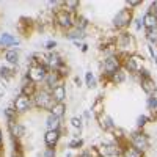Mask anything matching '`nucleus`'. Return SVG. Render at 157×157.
<instances>
[{
	"label": "nucleus",
	"mask_w": 157,
	"mask_h": 157,
	"mask_svg": "<svg viewBox=\"0 0 157 157\" xmlns=\"http://www.w3.org/2000/svg\"><path fill=\"white\" fill-rule=\"evenodd\" d=\"M46 75H47V68L44 64H32L27 71V77L32 83H39V82H44L46 80Z\"/></svg>",
	"instance_id": "obj_1"
},
{
	"label": "nucleus",
	"mask_w": 157,
	"mask_h": 157,
	"mask_svg": "<svg viewBox=\"0 0 157 157\" xmlns=\"http://www.w3.org/2000/svg\"><path fill=\"white\" fill-rule=\"evenodd\" d=\"M35 104L39 109L50 110L55 105V101H54V98H52L49 90H41V91H36L35 93Z\"/></svg>",
	"instance_id": "obj_2"
},
{
	"label": "nucleus",
	"mask_w": 157,
	"mask_h": 157,
	"mask_svg": "<svg viewBox=\"0 0 157 157\" xmlns=\"http://www.w3.org/2000/svg\"><path fill=\"white\" fill-rule=\"evenodd\" d=\"M132 14H130V10H121L118 14L113 17V25L116 29H124L127 24H130Z\"/></svg>",
	"instance_id": "obj_3"
},
{
	"label": "nucleus",
	"mask_w": 157,
	"mask_h": 157,
	"mask_svg": "<svg viewBox=\"0 0 157 157\" xmlns=\"http://www.w3.org/2000/svg\"><path fill=\"white\" fill-rule=\"evenodd\" d=\"M55 22L60 25L61 29H71L72 25H74L72 16L69 14L68 11H64V10H60L57 14H55Z\"/></svg>",
	"instance_id": "obj_4"
},
{
	"label": "nucleus",
	"mask_w": 157,
	"mask_h": 157,
	"mask_svg": "<svg viewBox=\"0 0 157 157\" xmlns=\"http://www.w3.org/2000/svg\"><path fill=\"white\" fill-rule=\"evenodd\" d=\"M132 148H135L137 151L143 152L149 148V140L145 134H134L132 135Z\"/></svg>",
	"instance_id": "obj_5"
},
{
	"label": "nucleus",
	"mask_w": 157,
	"mask_h": 157,
	"mask_svg": "<svg viewBox=\"0 0 157 157\" xmlns=\"http://www.w3.org/2000/svg\"><path fill=\"white\" fill-rule=\"evenodd\" d=\"M32 105V101L29 96H25V94H19L16 99H14V112L16 113H24V112H27Z\"/></svg>",
	"instance_id": "obj_6"
},
{
	"label": "nucleus",
	"mask_w": 157,
	"mask_h": 157,
	"mask_svg": "<svg viewBox=\"0 0 157 157\" xmlns=\"http://www.w3.org/2000/svg\"><path fill=\"white\" fill-rule=\"evenodd\" d=\"M143 66V58L140 55H129L126 58V68L130 71V72H138Z\"/></svg>",
	"instance_id": "obj_7"
},
{
	"label": "nucleus",
	"mask_w": 157,
	"mask_h": 157,
	"mask_svg": "<svg viewBox=\"0 0 157 157\" xmlns=\"http://www.w3.org/2000/svg\"><path fill=\"white\" fill-rule=\"evenodd\" d=\"M118 69H120V61H118L116 57H109V58H105V61H104V71H105V74L112 75V74L116 72Z\"/></svg>",
	"instance_id": "obj_8"
},
{
	"label": "nucleus",
	"mask_w": 157,
	"mask_h": 157,
	"mask_svg": "<svg viewBox=\"0 0 157 157\" xmlns=\"http://www.w3.org/2000/svg\"><path fill=\"white\" fill-rule=\"evenodd\" d=\"M50 94H52V98H54L55 102H63L64 98H66V88H64V85L60 82L57 86H54L50 90Z\"/></svg>",
	"instance_id": "obj_9"
},
{
	"label": "nucleus",
	"mask_w": 157,
	"mask_h": 157,
	"mask_svg": "<svg viewBox=\"0 0 157 157\" xmlns=\"http://www.w3.org/2000/svg\"><path fill=\"white\" fill-rule=\"evenodd\" d=\"M60 66H63V60L60 58V55L50 54V55L46 58V68H49V69H52V71H58Z\"/></svg>",
	"instance_id": "obj_10"
},
{
	"label": "nucleus",
	"mask_w": 157,
	"mask_h": 157,
	"mask_svg": "<svg viewBox=\"0 0 157 157\" xmlns=\"http://www.w3.org/2000/svg\"><path fill=\"white\" fill-rule=\"evenodd\" d=\"M140 85H141L143 91H145L146 94H149V96L155 94V90H157V86H155V82L152 80L151 77H146V78H141V82H140Z\"/></svg>",
	"instance_id": "obj_11"
},
{
	"label": "nucleus",
	"mask_w": 157,
	"mask_h": 157,
	"mask_svg": "<svg viewBox=\"0 0 157 157\" xmlns=\"http://www.w3.org/2000/svg\"><path fill=\"white\" fill-rule=\"evenodd\" d=\"M46 85H49V91L54 88V86H57L60 82H61V75L57 72V71H50V72H47V75H46Z\"/></svg>",
	"instance_id": "obj_12"
},
{
	"label": "nucleus",
	"mask_w": 157,
	"mask_h": 157,
	"mask_svg": "<svg viewBox=\"0 0 157 157\" xmlns=\"http://www.w3.org/2000/svg\"><path fill=\"white\" fill-rule=\"evenodd\" d=\"M58 138H60L58 130H47L46 135H44V141H46V145H47V146H50V148L57 145Z\"/></svg>",
	"instance_id": "obj_13"
},
{
	"label": "nucleus",
	"mask_w": 157,
	"mask_h": 157,
	"mask_svg": "<svg viewBox=\"0 0 157 157\" xmlns=\"http://www.w3.org/2000/svg\"><path fill=\"white\" fill-rule=\"evenodd\" d=\"M19 41L10 33H3V35H0V44H2L3 47H13V46H16Z\"/></svg>",
	"instance_id": "obj_14"
},
{
	"label": "nucleus",
	"mask_w": 157,
	"mask_h": 157,
	"mask_svg": "<svg viewBox=\"0 0 157 157\" xmlns=\"http://www.w3.org/2000/svg\"><path fill=\"white\" fill-rule=\"evenodd\" d=\"M99 152H101V155H115V154H118L120 151H118V145L107 143V145H102L99 148Z\"/></svg>",
	"instance_id": "obj_15"
},
{
	"label": "nucleus",
	"mask_w": 157,
	"mask_h": 157,
	"mask_svg": "<svg viewBox=\"0 0 157 157\" xmlns=\"http://www.w3.org/2000/svg\"><path fill=\"white\" fill-rule=\"evenodd\" d=\"M143 25H145V27H146V30L148 29H155L157 27V17L152 14V13H146V14L145 16H143Z\"/></svg>",
	"instance_id": "obj_16"
},
{
	"label": "nucleus",
	"mask_w": 157,
	"mask_h": 157,
	"mask_svg": "<svg viewBox=\"0 0 157 157\" xmlns=\"http://www.w3.org/2000/svg\"><path fill=\"white\" fill-rule=\"evenodd\" d=\"M64 112H66V105L63 102H55V105L50 109V115H54L57 118H61L64 115Z\"/></svg>",
	"instance_id": "obj_17"
},
{
	"label": "nucleus",
	"mask_w": 157,
	"mask_h": 157,
	"mask_svg": "<svg viewBox=\"0 0 157 157\" xmlns=\"http://www.w3.org/2000/svg\"><path fill=\"white\" fill-rule=\"evenodd\" d=\"M5 60H6L8 63H11V64H16V63L19 61V50H16V49L6 50V52H5Z\"/></svg>",
	"instance_id": "obj_18"
},
{
	"label": "nucleus",
	"mask_w": 157,
	"mask_h": 157,
	"mask_svg": "<svg viewBox=\"0 0 157 157\" xmlns=\"http://www.w3.org/2000/svg\"><path fill=\"white\" fill-rule=\"evenodd\" d=\"M46 126H47V130H58L60 129V118H57L54 115H49Z\"/></svg>",
	"instance_id": "obj_19"
},
{
	"label": "nucleus",
	"mask_w": 157,
	"mask_h": 157,
	"mask_svg": "<svg viewBox=\"0 0 157 157\" xmlns=\"http://www.w3.org/2000/svg\"><path fill=\"white\" fill-rule=\"evenodd\" d=\"M10 130H11V135L13 137H22L24 135V126L19 123H10Z\"/></svg>",
	"instance_id": "obj_20"
},
{
	"label": "nucleus",
	"mask_w": 157,
	"mask_h": 157,
	"mask_svg": "<svg viewBox=\"0 0 157 157\" xmlns=\"http://www.w3.org/2000/svg\"><path fill=\"white\" fill-rule=\"evenodd\" d=\"M110 78H112V82H113V83L120 85V83H123V82L126 80V72H124L123 69H118L116 72H113V74L110 75Z\"/></svg>",
	"instance_id": "obj_21"
},
{
	"label": "nucleus",
	"mask_w": 157,
	"mask_h": 157,
	"mask_svg": "<svg viewBox=\"0 0 157 157\" xmlns=\"http://www.w3.org/2000/svg\"><path fill=\"white\" fill-rule=\"evenodd\" d=\"M99 121H101V127H102L104 130L113 129V123H112V120H110V116H107V115H99Z\"/></svg>",
	"instance_id": "obj_22"
},
{
	"label": "nucleus",
	"mask_w": 157,
	"mask_h": 157,
	"mask_svg": "<svg viewBox=\"0 0 157 157\" xmlns=\"http://www.w3.org/2000/svg\"><path fill=\"white\" fill-rule=\"evenodd\" d=\"M35 93H36V91H35V83L29 82V83H25V85L22 86V94L32 98V96H35Z\"/></svg>",
	"instance_id": "obj_23"
},
{
	"label": "nucleus",
	"mask_w": 157,
	"mask_h": 157,
	"mask_svg": "<svg viewBox=\"0 0 157 157\" xmlns=\"http://www.w3.org/2000/svg\"><path fill=\"white\" fill-rule=\"evenodd\" d=\"M146 38L151 44H157V27L155 29H148L146 30Z\"/></svg>",
	"instance_id": "obj_24"
},
{
	"label": "nucleus",
	"mask_w": 157,
	"mask_h": 157,
	"mask_svg": "<svg viewBox=\"0 0 157 157\" xmlns=\"http://www.w3.org/2000/svg\"><path fill=\"white\" fill-rule=\"evenodd\" d=\"M85 82H86V86H88V88H94V86H96V78H94L93 72H86Z\"/></svg>",
	"instance_id": "obj_25"
},
{
	"label": "nucleus",
	"mask_w": 157,
	"mask_h": 157,
	"mask_svg": "<svg viewBox=\"0 0 157 157\" xmlns=\"http://www.w3.org/2000/svg\"><path fill=\"white\" fill-rule=\"evenodd\" d=\"M124 157H141V152L130 146V148H126L124 149Z\"/></svg>",
	"instance_id": "obj_26"
},
{
	"label": "nucleus",
	"mask_w": 157,
	"mask_h": 157,
	"mask_svg": "<svg viewBox=\"0 0 157 157\" xmlns=\"http://www.w3.org/2000/svg\"><path fill=\"white\" fill-rule=\"evenodd\" d=\"M69 39H72V41H77V39H82V38H85V32L83 30H75L74 33H69V35H66Z\"/></svg>",
	"instance_id": "obj_27"
},
{
	"label": "nucleus",
	"mask_w": 157,
	"mask_h": 157,
	"mask_svg": "<svg viewBox=\"0 0 157 157\" xmlns=\"http://www.w3.org/2000/svg\"><path fill=\"white\" fill-rule=\"evenodd\" d=\"M13 75H14V72H13L10 68H6V66L0 68V77H2V78H11Z\"/></svg>",
	"instance_id": "obj_28"
},
{
	"label": "nucleus",
	"mask_w": 157,
	"mask_h": 157,
	"mask_svg": "<svg viewBox=\"0 0 157 157\" xmlns=\"http://www.w3.org/2000/svg\"><path fill=\"white\" fill-rule=\"evenodd\" d=\"M63 6H64V11H68L69 14H71V11H74V10L78 8V2H64Z\"/></svg>",
	"instance_id": "obj_29"
},
{
	"label": "nucleus",
	"mask_w": 157,
	"mask_h": 157,
	"mask_svg": "<svg viewBox=\"0 0 157 157\" xmlns=\"http://www.w3.org/2000/svg\"><path fill=\"white\" fill-rule=\"evenodd\" d=\"M102 105H104V101H102V99H98V101L93 104V112L99 115V113L102 112V110H101V107H102Z\"/></svg>",
	"instance_id": "obj_30"
},
{
	"label": "nucleus",
	"mask_w": 157,
	"mask_h": 157,
	"mask_svg": "<svg viewBox=\"0 0 157 157\" xmlns=\"http://www.w3.org/2000/svg\"><path fill=\"white\" fill-rule=\"evenodd\" d=\"M148 107L151 110H155L157 109V99H155V96H149L148 98Z\"/></svg>",
	"instance_id": "obj_31"
},
{
	"label": "nucleus",
	"mask_w": 157,
	"mask_h": 157,
	"mask_svg": "<svg viewBox=\"0 0 157 157\" xmlns=\"http://www.w3.org/2000/svg\"><path fill=\"white\" fill-rule=\"evenodd\" d=\"M71 123H72V126H74V127H78V129L82 127V120H80V118H72Z\"/></svg>",
	"instance_id": "obj_32"
},
{
	"label": "nucleus",
	"mask_w": 157,
	"mask_h": 157,
	"mask_svg": "<svg viewBox=\"0 0 157 157\" xmlns=\"http://www.w3.org/2000/svg\"><path fill=\"white\" fill-rule=\"evenodd\" d=\"M146 121H148L146 116H140L138 120H137V126H138V127H143V126L146 124Z\"/></svg>",
	"instance_id": "obj_33"
},
{
	"label": "nucleus",
	"mask_w": 157,
	"mask_h": 157,
	"mask_svg": "<svg viewBox=\"0 0 157 157\" xmlns=\"http://www.w3.org/2000/svg\"><path fill=\"white\" fill-rule=\"evenodd\" d=\"M44 157H55V149L54 148H47L44 152Z\"/></svg>",
	"instance_id": "obj_34"
},
{
	"label": "nucleus",
	"mask_w": 157,
	"mask_h": 157,
	"mask_svg": "<svg viewBox=\"0 0 157 157\" xmlns=\"http://www.w3.org/2000/svg\"><path fill=\"white\" fill-rule=\"evenodd\" d=\"M149 13H152V14L157 17V2H154V3L151 5V10H149Z\"/></svg>",
	"instance_id": "obj_35"
},
{
	"label": "nucleus",
	"mask_w": 157,
	"mask_h": 157,
	"mask_svg": "<svg viewBox=\"0 0 157 157\" xmlns=\"http://www.w3.org/2000/svg\"><path fill=\"white\" fill-rule=\"evenodd\" d=\"M80 145H82V141H80V140H72L69 146H71V148H77V146H80Z\"/></svg>",
	"instance_id": "obj_36"
},
{
	"label": "nucleus",
	"mask_w": 157,
	"mask_h": 157,
	"mask_svg": "<svg viewBox=\"0 0 157 157\" xmlns=\"http://www.w3.org/2000/svg\"><path fill=\"white\" fill-rule=\"evenodd\" d=\"M55 46H57V43H55V41H49V43L46 44V49H49V50H52V49H54Z\"/></svg>",
	"instance_id": "obj_37"
},
{
	"label": "nucleus",
	"mask_w": 157,
	"mask_h": 157,
	"mask_svg": "<svg viewBox=\"0 0 157 157\" xmlns=\"http://www.w3.org/2000/svg\"><path fill=\"white\" fill-rule=\"evenodd\" d=\"M138 5H141V2H127L129 8H134V6H138Z\"/></svg>",
	"instance_id": "obj_38"
},
{
	"label": "nucleus",
	"mask_w": 157,
	"mask_h": 157,
	"mask_svg": "<svg viewBox=\"0 0 157 157\" xmlns=\"http://www.w3.org/2000/svg\"><path fill=\"white\" fill-rule=\"evenodd\" d=\"M141 25H143V22H141V21H135V29H137V30H140V29H141Z\"/></svg>",
	"instance_id": "obj_39"
},
{
	"label": "nucleus",
	"mask_w": 157,
	"mask_h": 157,
	"mask_svg": "<svg viewBox=\"0 0 157 157\" xmlns=\"http://www.w3.org/2000/svg\"><path fill=\"white\" fill-rule=\"evenodd\" d=\"M82 157H93V155H91V154H90V151H85V152L82 154Z\"/></svg>",
	"instance_id": "obj_40"
},
{
	"label": "nucleus",
	"mask_w": 157,
	"mask_h": 157,
	"mask_svg": "<svg viewBox=\"0 0 157 157\" xmlns=\"http://www.w3.org/2000/svg\"><path fill=\"white\" fill-rule=\"evenodd\" d=\"M0 143H2V134H0Z\"/></svg>",
	"instance_id": "obj_41"
}]
</instances>
